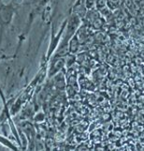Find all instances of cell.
<instances>
[{"label": "cell", "instance_id": "cell-1", "mask_svg": "<svg viewBox=\"0 0 144 151\" xmlns=\"http://www.w3.org/2000/svg\"><path fill=\"white\" fill-rule=\"evenodd\" d=\"M16 9L12 1L4 2L3 0H0V47L2 45L5 33L13 22Z\"/></svg>", "mask_w": 144, "mask_h": 151}]
</instances>
